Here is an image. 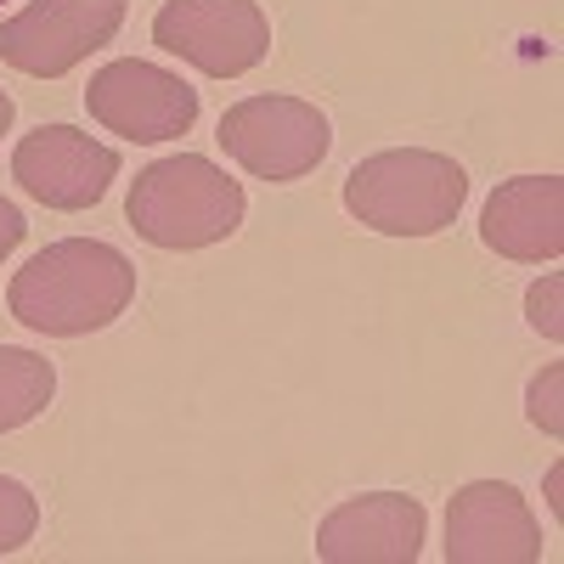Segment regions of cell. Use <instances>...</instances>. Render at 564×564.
<instances>
[{
    "label": "cell",
    "mask_w": 564,
    "mask_h": 564,
    "mask_svg": "<svg viewBox=\"0 0 564 564\" xmlns=\"http://www.w3.org/2000/svg\"><path fill=\"white\" fill-rule=\"evenodd\" d=\"M7 300H12V316L34 327V334L79 339L124 316V305L135 300V265L113 243L68 238V243L40 249L12 276Z\"/></svg>",
    "instance_id": "6da1fadb"
},
{
    "label": "cell",
    "mask_w": 564,
    "mask_h": 564,
    "mask_svg": "<svg viewBox=\"0 0 564 564\" xmlns=\"http://www.w3.org/2000/svg\"><path fill=\"white\" fill-rule=\"evenodd\" d=\"M124 220L153 249H209L243 226V186L198 153L159 159L130 181Z\"/></svg>",
    "instance_id": "7a4b0ae2"
},
{
    "label": "cell",
    "mask_w": 564,
    "mask_h": 564,
    "mask_svg": "<svg viewBox=\"0 0 564 564\" xmlns=\"http://www.w3.org/2000/svg\"><path fill=\"white\" fill-rule=\"evenodd\" d=\"M463 198H468L463 164L423 148L372 153L345 175V209L384 238H435L457 220Z\"/></svg>",
    "instance_id": "3957f363"
},
{
    "label": "cell",
    "mask_w": 564,
    "mask_h": 564,
    "mask_svg": "<svg viewBox=\"0 0 564 564\" xmlns=\"http://www.w3.org/2000/svg\"><path fill=\"white\" fill-rule=\"evenodd\" d=\"M215 141L260 181H300L327 159L334 124L316 102L300 97H243L220 113Z\"/></svg>",
    "instance_id": "277c9868"
},
{
    "label": "cell",
    "mask_w": 564,
    "mask_h": 564,
    "mask_svg": "<svg viewBox=\"0 0 564 564\" xmlns=\"http://www.w3.org/2000/svg\"><path fill=\"white\" fill-rule=\"evenodd\" d=\"M153 45L215 79H238L265 63L271 23L254 0H164L153 18Z\"/></svg>",
    "instance_id": "5b68a950"
},
{
    "label": "cell",
    "mask_w": 564,
    "mask_h": 564,
    "mask_svg": "<svg viewBox=\"0 0 564 564\" xmlns=\"http://www.w3.org/2000/svg\"><path fill=\"white\" fill-rule=\"evenodd\" d=\"M119 23L124 0H29L18 18L0 23V63L34 79H57L79 68L97 45H108Z\"/></svg>",
    "instance_id": "8992f818"
},
{
    "label": "cell",
    "mask_w": 564,
    "mask_h": 564,
    "mask_svg": "<svg viewBox=\"0 0 564 564\" xmlns=\"http://www.w3.org/2000/svg\"><path fill=\"white\" fill-rule=\"evenodd\" d=\"M85 108H90V119L108 124V130L124 135V141H170V135L193 130V119H198V90L186 85L181 74H170V68L119 57V63H108V68L90 74Z\"/></svg>",
    "instance_id": "52a82bcc"
},
{
    "label": "cell",
    "mask_w": 564,
    "mask_h": 564,
    "mask_svg": "<svg viewBox=\"0 0 564 564\" xmlns=\"http://www.w3.org/2000/svg\"><path fill=\"white\" fill-rule=\"evenodd\" d=\"M536 558H542V525L513 486L475 480L446 502V564H536Z\"/></svg>",
    "instance_id": "ba28073f"
},
{
    "label": "cell",
    "mask_w": 564,
    "mask_h": 564,
    "mask_svg": "<svg viewBox=\"0 0 564 564\" xmlns=\"http://www.w3.org/2000/svg\"><path fill=\"white\" fill-rule=\"evenodd\" d=\"M12 175L45 209H90V204H102L108 181L119 175V153L90 141L74 124H40L34 135L18 141Z\"/></svg>",
    "instance_id": "9c48e42d"
},
{
    "label": "cell",
    "mask_w": 564,
    "mask_h": 564,
    "mask_svg": "<svg viewBox=\"0 0 564 564\" xmlns=\"http://www.w3.org/2000/svg\"><path fill=\"white\" fill-rule=\"evenodd\" d=\"M423 547V502L406 491H367L339 502L316 525L327 564H412Z\"/></svg>",
    "instance_id": "30bf717a"
},
{
    "label": "cell",
    "mask_w": 564,
    "mask_h": 564,
    "mask_svg": "<svg viewBox=\"0 0 564 564\" xmlns=\"http://www.w3.org/2000/svg\"><path fill=\"white\" fill-rule=\"evenodd\" d=\"M480 238L502 260H525V265L558 260V249H564V186H558V175L502 181L486 204V215H480Z\"/></svg>",
    "instance_id": "8fae6325"
},
{
    "label": "cell",
    "mask_w": 564,
    "mask_h": 564,
    "mask_svg": "<svg viewBox=\"0 0 564 564\" xmlns=\"http://www.w3.org/2000/svg\"><path fill=\"white\" fill-rule=\"evenodd\" d=\"M57 395V372L45 356L18 350V345H0V435L34 423Z\"/></svg>",
    "instance_id": "7c38bea8"
},
{
    "label": "cell",
    "mask_w": 564,
    "mask_h": 564,
    "mask_svg": "<svg viewBox=\"0 0 564 564\" xmlns=\"http://www.w3.org/2000/svg\"><path fill=\"white\" fill-rule=\"evenodd\" d=\"M34 525H40V508H34L29 486H18V480L0 475V558L18 553V547L34 536Z\"/></svg>",
    "instance_id": "4fadbf2b"
},
{
    "label": "cell",
    "mask_w": 564,
    "mask_h": 564,
    "mask_svg": "<svg viewBox=\"0 0 564 564\" xmlns=\"http://www.w3.org/2000/svg\"><path fill=\"white\" fill-rule=\"evenodd\" d=\"M531 327H536V334H547V339L564 334V322H558V276H547V282H536V289H531Z\"/></svg>",
    "instance_id": "5bb4252c"
},
{
    "label": "cell",
    "mask_w": 564,
    "mask_h": 564,
    "mask_svg": "<svg viewBox=\"0 0 564 564\" xmlns=\"http://www.w3.org/2000/svg\"><path fill=\"white\" fill-rule=\"evenodd\" d=\"M531 417L542 423L547 435H558V367H547L542 379L531 384Z\"/></svg>",
    "instance_id": "9a60e30c"
},
{
    "label": "cell",
    "mask_w": 564,
    "mask_h": 564,
    "mask_svg": "<svg viewBox=\"0 0 564 564\" xmlns=\"http://www.w3.org/2000/svg\"><path fill=\"white\" fill-rule=\"evenodd\" d=\"M23 215H18V204H7V198H0V260H7L18 243H23Z\"/></svg>",
    "instance_id": "2e32d148"
},
{
    "label": "cell",
    "mask_w": 564,
    "mask_h": 564,
    "mask_svg": "<svg viewBox=\"0 0 564 564\" xmlns=\"http://www.w3.org/2000/svg\"><path fill=\"white\" fill-rule=\"evenodd\" d=\"M12 113H18V108H12V97H7V90H0V135L12 130Z\"/></svg>",
    "instance_id": "e0dca14e"
}]
</instances>
